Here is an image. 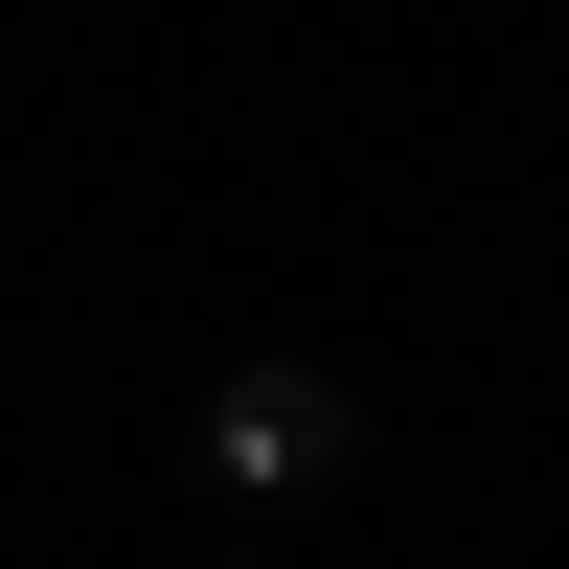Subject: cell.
Returning a JSON list of instances; mask_svg holds the SVG:
<instances>
[{
	"mask_svg": "<svg viewBox=\"0 0 569 569\" xmlns=\"http://www.w3.org/2000/svg\"><path fill=\"white\" fill-rule=\"evenodd\" d=\"M182 479H206V501H251V525H319V501L365 479V388H342L319 342L206 365V410H182Z\"/></svg>",
	"mask_w": 569,
	"mask_h": 569,
	"instance_id": "cell-1",
	"label": "cell"
}]
</instances>
